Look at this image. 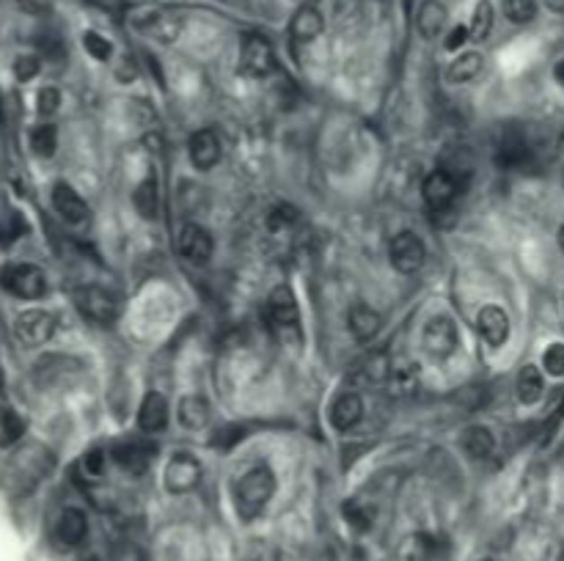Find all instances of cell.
I'll return each instance as SVG.
<instances>
[{
    "label": "cell",
    "instance_id": "cell-10",
    "mask_svg": "<svg viewBox=\"0 0 564 561\" xmlns=\"http://www.w3.org/2000/svg\"><path fill=\"white\" fill-rule=\"evenodd\" d=\"M14 333L28 347H39V344H48L50 336L56 333V317L41 309L22 311L14 322Z\"/></svg>",
    "mask_w": 564,
    "mask_h": 561
},
{
    "label": "cell",
    "instance_id": "cell-32",
    "mask_svg": "<svg viewBox=\"0 0 564 561\" xmlns=\"http://www.w3.org/2000/svg\"><path fill=\"white\" fill-rule=\"evenodd\" d=\"M504 14L515 25H526L537 17V0H504Z\"/></svg>",
    "mask_w": 564,
    "mask_h": 561
},
{
    "label": "cell",
    "instance_id": "cell-25",
    "mask_svg": "<svg viewBox=\"0 0 564 561\" xmlns=\"http://www.w3.org/2000/svg\"><path fill=\"white\" fill-rule=\"evenodd\" d=\"M289 28H292V36H295L297 41H314V39L322 33L325 20H322V14H320L314 6H303V9L295 12Z\"/></svg>",
    "mask_w": 564,
    "mask_h": 561
},
{
    "label": "cell",
    "instance_id": "cell-34",
    "mask_svg": "<svg viewBox=\"0 0 564 561\" xmlns=\"http://www.w3.org/2000/svg\"><path fill=\"white\" fill-rule=\"evenodd\" d=\"M83 48L94 61H110V56H113V45L97 31H85L83 33Z\"/></svg>",
    "mask_w": 564,
    "mask_h": 561
},
{
    "label": "cell",
    "instance_id": "cell-9",
    "mask_svg": "<svg viewBox=\"0 0 564 561\" xmlns=\"http://www.w3.org/2000/svg\"><path fill=\"white\" fill-rule=\"evenodd\" d=\"M240 66L248 77L262 80L276 69V53L273 45L265 36H248L242 41V53H240Z\"/></svg>",
    "mask_w": 564,
    "mask_h": 561
},
{
    "label": "cell",
    "instance_id": "cell-18",
    "mask_svg": "<svg viewBox=\"0 0 564 561\" xmlns=\"http://www.w3.org/2000/svg\"><path fill=\"white\" fill-rule=\"evenodd\" d=\"M85 534H89V521H85V514L80 509H64L58 523H56V539L64 545V548H77Z\"/></svg>",
    "mask_w": 564,
    "mask_h": 561
},
{
    "label": "cell",
    "instance_id": "cell-37",
    "mask_svg": "<svg viewBox=\"0 0 564 561\" xmlns=\"http://www.w3.org/2000/svg\"><path fill=\"white\" fill-rule=\"evenodd\" d=\"M36 105H39V113L41 116H53L61 105V94L58 89H53V85H48V89H41L39 97H36Z\"/></svg>",
    "mask_w": 564,
    "mask_h": 561
},
{
    "label": "cell",
    "instance_id": "cell-7",
    "mask_svg": "<svg viewBox=\"0 0 564 561\" xmlns=\"http://www.w3.org/2000/svg\"><path fill=\"white\" fill-rule=\"evenodd\" d=\"M268 317L270 325L278 333H292L295 338H300V314H297V300L292 294L289 286H276L268 297Z\"/></svg>",
    "mask_w": 564,
    "mask_h": 561
},
{
    "label": "cell",
    "instance_id": "cell-17",
    "mask_svg": "<svg viewBox=\"0 0 564 561\" xmlns=\"http://www.w3.org/2000/svg\"><path fill=\"white\" fill-rule=\"evenodd\" d=\"M476 328H480L482 338L490 344V347H501V344L509 338V317L498 306H485L480 311V317H476Z\"/></svg>",
    "mask_w": 564,
    "mask_h": 561
},
{
    "label": "cell",
    "instance_id": "cell-13",
    "mask_svg": "<svg viewBox=\"0 0 564 561\" xmlns=\"http://www.w3.org/2000/svg\"><path fill=\"white\" fill-rule=\"evenodd\" d=\"M457 193H460V185H457V180L449 174V171L438 168V171H432V174L424 180V201L436 212L452 206Z\"/></svg>",
    "mask_w": 564,
    "mask_h": 561
},
{
    "label": "cell",
    "instance_id": "cell-22",
    "mask_svg": "<svg viewBox=\"0 0 564 561\" xmlns=\"http://www.w3.org/2000/svg\"><path fill=\"white\" fill-rule=\"evenodd\" d=\"M110 457H113V462L119 465V468H124L127 473H144L146 468H149V460H152V451L146 449V446H141V443H129V441H124V443H116L113 449H110Z\"/></svg>",
    "mask_w": 564,
    "mask_h": 561
},
{
    "label": "cell",
    "instance_id": "cell-39",
    "mask_svg": "<svg viewBox=\"0 0 564 561\" xmlns=\"http://www.w3.org/2000/svg\"><path fill=\"white\" fill-rule=\"evenodd\" d=\"M0 421H4V443H12L22 435V421L12 410H6L4 416H0Z\"/></svg>",
    "mask_w": 564,
    "mask_h": 561
},
{
    "label": "cell",
    "instance_id": "cell-31",
    "mask_svg": "<svg viewBox=\"0 0 564 561\" xmlns=\"http://www.w3.org/2000/svg\"><path fill=\"white\" fill-rule=\"evenodd\" d=\"M471 39L473 41H485L493 31V6H490V0H480L473 9V17H471Z\"/></svg>",
    "mask_w": 564,
    "mask_h": 561
},
{
    "label": "cell",
    "instance_id": "cell-46",
    "mask_svg": "<svg viewBox=\"0 0 564 561\" xmlns=\"http://www.w3.org/2000/svg\"><path fill=\"white\" fill-rule=\"evenodd\" d=\"M482 561H490V558H482Z\"/></svg>",
    "mask_w": 564,
    "mask_h": 561
},
{
    "label": "cell",
    "instance_id": "cell-11",
    "mask_svg": "<svg viewBox=\"0 0 564 561\" xmlns=\"http://www.w3.org/2000/svg\"><path fill=\"white\" fill-rule=\"evenodd\" d=\"M532 160V146L529 141L524 138V133L515 127H509L507 133H501V141H498V149H496V165L504 168V171H517L529 165Z\"/></svg>",
    "mask_w": 564,
    "mask_h": 561
},
{
    "label": "cell",
    "instance_id": "cell-4",
    "mask_svg": "<svg viewBox=\"0 0 564 561\" xmlns=\"http://www.w3.org/2000/svg\"><path fill=\"white\" fill-rule=\"evenodd\" d=\"M460 344V333L452 317H432L424 330H421V347L432 361H446L449 355H454Z\"/></svg>",
    "mask_w": 564,
    "mask_h": 561
},
{
    "label": "cell",
    "instance_id": "cell-19",
    "mask_svg": "<svg viewBox=\"0 0 564 561\" xmlns=\"http://www.w3.org/2000/svg\"><path fill=\"white\" fill-rule=\"evenodd\" d=\"M138 426L144 433L154 435V433H163L168 426V402L160 397V394H146L144 402H141V410H138Z\"/></svg>",
    "mask_w": 564,
    "mask_h": 561
},
{
    "label": "cell",
    "instance_id": "cell-44",
    "mask_svg": "<svg viewBox=\"0 0 564 561\" xmlns=\"http://www.w3.org/2000/svg\"><path fill=\"white\" fill-rule=\"evenodd\" d=\"M559 248H561V253H564V226L559 229Z\"/></svg>",
    "mask_w": 564,
    "mask_h": 561
},
{
    "label": "cell",
    "instance_id": "cell-28",
    "mask_svg": "<svg viewBox=\"0 0 564 561\" xmlns=\"http://www.w3.org/2000/svg\"><path fill=\"white\" fill-rule=\"evenodd\" d=\"M133 206H136V212L141 215L144 221H154V218H157V180H154V174L146 177V180L136 188V193H133Z\"/></svg>",
    "mask_w": 564,
    "mask_h": 561
},
{
    "label": "cell",
    "instance_id": "cell-29",
    "mask_svg": "<svg viewBox=\"0 0 564 561\" xmlns=\"http://www.w3.org/2000/svg\"><path fill=\"white\" fill-rule=\"evenodd\" d=\"M482 64H485V58L480 53H463L452 61L446 75H449L452 83H468L482 72Z\"/></svg>",
    "mask_w": 564,
    "mask_h": 561
},
{
    "label": "cell",
    "instance_id": "cell-40",
    "mask_svg": "<svg viewBox=\"0 0 564 561\" xmlns=\"http://www.w3.org/2000/svg\"><path fill=\"white\" fill-rule=\"evenodd\" d=\"M468 39H471V31H468L465 25L452 28V31H449V36H446V50H452V53H454V50H460Z\"/></svg>",
    "mask_w": 564,
    "mask_h": 561
},
{
    "label": "cell",
    "instance_id": "cell-5",
    "mask_svg": "<svg viewBox=\"0 0 564 561\" xmlns=\"http://www.w3.org/2000/svg\"><path fill=\"white\" fill-rule=\"evenodd\" d=\"M75 303L80 309V314L94 322V325H113L119 317V300L113 292L102 289V286H83L75 294Z\"/></svg>",
    "mask_w": 564,
    "mask_h": 561
},
{
    "label": "cell",
    "instance_id": "cell-6",
    "mask_svg": "<svg viewBox=\"0 0 564 561\" xmlns=\"http://www.w3.org/2000/svg\"><path fill=\"white\" fill-rule=\"evenodd\" d=\"M201 482V462L188 454V451H180L173 454L165 465V490L171 495H185L190 490H196Z\"/></svg>",
    "mask_w": 564,
    "mask_h": 561
},
{
    "label": "cell",
    "instance_id": "cell-16",
    "mask_svg": "<svg viewBox=\"0 0 564 561\" xmlns=\"http://www.w3.org/2000/svg\"><path fill=\"white\" fill-rule=\"evenodd\" d=\"M364 416V402L356 391H344L333 399L330 405V424L339 433H350V429L361 421Z\"/></svg>",
    "mask_w": 564,
    "mask_h": 561
},
{
    "label": "cell",
    "instance_id": "cell-24",
    "mask_svg": "<svg viewBox=\"0 0 564 561\" xmlns=\"http://www.w3.org/2000/svg\"><path fill=\"white\" fill-rule=\"evenodd\" d=\"M347 322H350V330H353L356 338L369 341L372 336H377V330L383 325V317L375 309H369L366 303H356L350 309V314H347Z\"/></svg>",
    "mask_w": 564,
    "mask_h": 561
},
{
    "label": "cell",
    "instance_id": "cell-27",
    "mask_svg": "<svg viewBox=\"0 0 564 561\" xmlns=\"http://www.w3.org/2000/svg\"><path fill=\"white\" fill-rule=\"evenodd\" d=\"M463 449H465V454L468 457H473V460H485V457H490L493 454V449H496V438H493V433L488 426H468L465 433H463Z\"/></svg>",
    "mask_w": 564,
    "mask_h": 561
},
{
    "label": "cell",
    "instance_id": "cell-12",
    "mask_svg": "<svg viewBox=\"0 0 564 561\" xmlns=\"http://www.w3.org/2000/svg\"><path fill=\"white\" fill-rule=\"evenodd\" d=\"M188 149H190V162L198 171L215 168V165L221 162V154H224L221 138H218V133H215V129H198V133H193Z\"/></svg>",
    "mask_w": 564,
    "mask_h": 561
},
{
    "label": "cell",
    "instance_id": "cell-45",
    "mask_svg": "<svg viewBox=\"0 0 564 561\" xmlns=\"http://www.w3.org/2000/svg\"><path fill=\"white\" fill-rule=\"evenodd\" d=\"M89 561H97V558H89Z\"/></svg>",
    "mask_w": 564,
    "mask_h": 561
},
{
    "label": "cell",
    "instance_id": "cell-36",
    "mask_svg": "<svg viewBox=\"0 0 564 561\" xmlns=\"http://www.w3.org/2000/svg\"><path fill=\"white\" fill-rule=\"evenodd\" d=\"M295 221H297V209H295V206H289V204H281V206H276V209L268 215V226H270V229H276V232L289 229Z\"/></svg>",
    "mask_w": 564,
    "mask_h": 561
},
{
    "label": "cell",
    "instance_id": "cell-20",
    "mask_svg": "<svg viewBox=\"0 0 564 561\" xmlns=\"http://www.w3.org/2000/svg\"><path fill=\"white\" fill-rule=\"evenodd\" d=\"M446 20H449V12L441 0H424L416 14V28L424 39H436L446 28Z\"/></svg>",
    "mask_w": 564,
    "mask_h": 561
},
{
    "label": "cell",
    "instance_id": "cell-33",
    "mask_svg": "<svg viewBox=\"0 0 564 561\" xmlns=\"http://www.w3.org/2000/svg\"><path fill=\"white\" fill-rule=\"evenodd\" d=\"M341 512H344V521L350 523L356 531H369V529H372L375 512H372V509H366L361 501H347Z\"/></svg>",
    "mask_w": 564,
    "mask_h": 561
},
{
    "label": "cell",
    "instance_id": "cell-21",
    "mask_svg": "<svg viewBox=\"0 0 564 561\" xmlns=\"http://www.w3.org/2000/svg\"><path fill=\"white\" fill-rule=\"evenodd\" d=\"M209 416H212V408H209V402L201 394H188L177 405L180 424L185 429H193V433H196V429H204L209 424Z\"/></svg>",
    "mask_w": 564,
    "mask_h": 561
},
{
    "label": "cell",
    "instance_id": "cell-8",
    "mask_svg": "<svg viewBox=\"0 0 564 561\" xmlns=\"http://www.w3.org/2000/svg\"><path fill=\"white\" fill-rule=\"evenodd\" d=\"M388 259H392V267L402 276L419 273L424 259H427V248L421 242L419 234L413 232H402L392 240V248H388Z\"/></svg>",
    "mask_w": 564,
    "mask_h": 561
},
{
    "label": "cell",
    "instance_id": "cell-35",
    "mask_svg": "<svg viewBox=\"0 0 564 561\" xmlns=\"http://www.w3.org/2000/svg\"><path fill=\"white\" fill-rule=\"evenodd\" d=\"M542 369L551 377H564V344H551V347L542 353Z\"/></svg>",
    "mask_w": 564,
    "mask_h": 561
},
{
    "label": "cell",
    "instance_id": "cell-3",
    "mask_svg": "<svg viewBox=\"0 0 564 561\" xmlns=\"http://www.w3.org/2000/svg\"><path fill=\"white\" fill-rule=\"evenodd\" d=\"M0 286L20 300H39L48 294V276L36 265L20 262V265L4 267V273H0Z\"/></svg>",
    "mask_w": 564,
    "mask_h": 561
},
{
    "label": "cell",
    "instance_id": "cell-38",
    "mask_svg": "<svg viewBox=\"0 0 564 561\" xmlns=\"http://www.w3.org/2000/svg\"><path fill=\"white\" fill-rule=\"evenodd\" d=\"M39 69H41V61H39L36 56H20V58L14 61V75H17L20 83L33 80V77L39 75Z\"/></svg>",
    "mask_w": 564,
    "mask_h": 561
},
{
    "label": "cell",
    "instance_id": "cell-42",
    "mask_svg": "<svg viewBox=\"0 0 564 561\" xmlns=\"http://www.w3.org/2000/svg\"><path fill=\"white\" fill-rule=\"evenodd\" d=\"M542 4L548 6V12H553V14H564V0H542Z\"/></svg>",
    "mask_w": 564,
    "mask_h": 561
},
{
    "label": "cell",
    "instance_id": "cell-14",
    "mask_svg": "<svg viewBox=\"0 0 564 561\" xmlns=\"http://www.w3.org/2000/svg\"><path fill=\"white\" fill-rule=\"evenodd\" d=\"M212 234L198 226V224H188L180 232V253L188 259L190 265H207L212 259Z\"/></svg>",
    "mask_w": 564,
    "mask_h": 561
},
{
    "label": "cell",
    "instance_id": "cell-26",
    "mask_svg": "<svg viewBox=\"0 0 564 561\" xmlns=\"http://www.w3.org/2000/svg\"><path fill=\"white\" fill-rule=\"evenodd\" d=\"M438 553V539L429 537L424 531L410 534L402 545H400V561H432Z\"/></svg>",
    "mask_w": 564,
    "mask_h": 561
},
{
    "label": "cell",
    "instance_id": "cell-43",
    "mask_svg": "<svg viewBox=\"0 0 564 561\" xmlns=\"http://www.w3.org/2000/svg\"><path fill=\"white\" fill-rule=\"evenodd\" d=\"M553 80H556L559 85H564V58L556 61V66H553Z\"/></svg>",
    "mask_w": 564,
    "mask_h": 561
},
{
    "label": "cell",
    "instance_id": "cell-23",
    "mask_svg": "<svg viewBox=\"0 0 564 561\" xmlns=\"http://www.w3.org/2000/svg\"><path fill=\"white\" fill-rule=\"evenodd\" d=\"M515 391H517V399L520 405H537L542 399V391H545V380H542V372L537 366H524L517 374V382H515Z\"/></svg>",
    "mask_w": 564,
    "mask_h": 561
},
{
    "label": "cell",
    "instance_id": "cell-30",
    "mask_svg": "<svg viewBox=\"0 0 564 561\" xmlns=\"http://www.w3.org/2000/svg\"><path fill=\"white\" fill-rule=\"evenodd\" d=\"M31 149L36 157H53L58 149V129L53 124H39L31 129Z\"/></svg>",
    "mask_w": 564,
    "mask_h": 561
},
{
    "label": "cell",
    "instance_id": "cell-15",
    "mask_svg": "<svg viewBox=\"0 0 564 561\" xmlns=\"http://www.w3.org/2000/svg\"><path fill=\"white\" fill-rule=\"evenodd\" d=\"M53 209L61 215V221L80 226L89 221V204L80 198V193H75V188H69L66 182L53 185Z\"/></svg>",
    "mask_w": 564,
    "mask_h": 561
},
{
    "label": "cell",
    "instance_id": "cell-1",
    "mask_svg": "<svg viewBox=\"0 0 564 561\" xmlns=\"http://www.w3.org/2000/svg\"><path fill=\"white\" fill-rule=\"evenodd\" d=\"M273 493H276V473L268 465L251 468L234 490L237 514L242 517V521H253V517H259L265 512Z\"/></svg>",
    "mask_w": 564,
    "mask_h": 561
},
{
    "label": "cell",
    "instance_id": "cell-2",
    "mask_svg": "<svg viewBox=\"0 0 564 561\" xmlns=\"http://www.w3.org/2000/svg\"><path fill=\"white\" fill-rule=\"evenodd\" d=\"M127 22L154 36L157 41H177L180 31H182V17L173 14L171 9H163V6H136L127 12Z\"/></svg>",
    "mask_w": 564,
    "mask_h": 561
},
{
    "label": "cell",
    "instance_id": "cell-41",
    "mask_svg": "<svg viewBox=\"0 0 564 561\" xmlns=\"http://www.w3.org/2000/svg\"><path fill=\"white\" fill-rule=\"evenodd\" d=\"M85 470L92 473V477H102V470H105V454L100 449H94L89 457H85Z\"/></svg>",
    "mask_w": 564,
    "mask_h": 561
}]
</instances>
